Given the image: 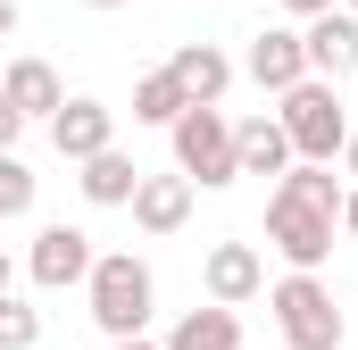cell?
Masks as SVG:
<instances>
[{"label": "cell", "instance_id": "6da1fadb", "mask_svg": "<svg viewBox=\"0 0 358 350\" xmlns=\"http://www.w3.org/2000/svg\"><path fill=\"white\" fill-rule=\"evenodd\" d=\"M84 300H92V326L108 334V342H125V334H150V317H159V275L142 251H100L84 275Z\"/></svg>", "mask_w": 358, "mask_h": 350}, {"label": "cell", "instance_id": "7a4b0ae2", "mask_svg": "<svg viewBox=\"0 0 358 350\" xmlns=\"http://www.w3.org/2000/svg\"><path fill=\"white\" fill-rule=\"evenodd\" d=\"M167 142H176V167L192 175V192H225V183H242L225 100H183V117L167 125Z\"/></svg>", "mask_w": 358, "mask_h": 350}, {"label": "cell", "instance_id": "3957f363", "mask_svg": "<svg viewBox=\"0 0 358 350\" xmlns=\"http://www.w3.org/2000/svg\"><path fill=\"white\" fill-rule=\"evenodd\" d=\"M267 309H275V334L292 350H342V300H334L325 275L283 267V284H267Z\"/></svg>", "mask_w": 358, "mask_h": 350}, {"label": "cell", "instance_id": "277c9868", "mask_svg": "<svg viewBox=\"0 0 358 350\" xmlns=\"http://www.w3.org/2000/svg\"><path fill=\"white\" fill-rule=\"evenodd\" d=\"M275 100H283L275 117H283V134H292V159H325V167H334V159H342V142H350L342 92L325 84V76H300V84L275 92Z\"/></svg>", "mask_w": 358, "mask_h": 350}, {"label": "cell", "instance_id": "5b68a950", "mask_svg": "<svg viewBox=\"0 0 358 350\" xmlns=\"http://www.w3.org/2000/svg\"><path fill=\"white\" fill-rule=\"evenodd\" d=\"M334 225H342L334 209L292 200V192H267V251L283 267H308V275H317V267L334 259Z\"/></svg>", "mask_w": 358, "mask_h": 350}, {"label": "cell", "instance_id": "8992f818", "mask_svg": "<svg viewBox=\"0 0 358 350\" xmlns=\"http://www.w3.org/2000/svg\"><path fill=\"white\" fill-rule=\"evenodd\" d=\"M92 259H100V251H92L84 225H42L34 251H25V275H34L42 292H67V284H84V275H92Z\"/></svg>", "mask_w": 358, "mask_h": 350}, {"label": "cell", "instance_id": "52a82bcc", "mask_svg": "<svg viewBox=\"0 0 358 350\" xmlns=\"http://www.w3.org/2000/svg\"><path fill=\"white\" fill-rule=\"evenodd\" d=\"M200 292L225 300V309H250V300L267 292V259H259L250 242H208V259H200Z\"/></svg>", "mask_w": 358, "mask_h": 350}, {"label": "cell", "instance_id": "ba28073f", "mask_svg": "<svg viewBox=\"0 0 358 350\" xmlns=\"http://www.w3.org/2000/svg\"><path fill=\"white\" fill-rule=\"evenodd\" d=\"M50 142H59V159H92V150H108V142H117V108L92 100V92H67V100L50 108Z\"/></svg>", "mask_w": 358, "mask_h": 350}, {"label": "cell", "instance_id": "9c48e42d", "mask_svg": "<svg viewBox=\"0 0 358 350\" xmlns=\"http://www.w3.org/2000/svg\"><path fill=\"white\" fill-rule=\"evenodd\" d=\"M242 76H250L259 92H292L300 76H308V42H300V25H267V34H250Z\"/></svg>", "mask_w": 358, "mask_h": 350}, {"label": "cell", "instance_id": "30bf717a", "mask_svg": "<svg viewBox=\"0 0 358 350\" xmlns=\"http://www.w3.org/2000/svg\"><path fill=\"white\" fill-rule=\"evenodd\" d=\"M300 42H308V76H325V84H342V76L358 67V17H350V8L300 17Z\"/></svg>", "mask_w": 358, "mask_h": 350}, {"label": "cell", "instance_id": "8fae6325", "mask_svg": "<svg viewBox=\"0 0 358 350\" xmlns=\"http://www.w3.org/2000/svg\"><path fill=\"white\" fill-rule=\"evenodd\" d=\"M125 209H134V225H142V234H159V242H167V234L192 225V175H183V167H176V175H142Z\"/></svg>", "mask_w": 358, "mask_h": 350}, {"label": "cell", "instance_id": "7c38bea8", "mask_svg": "<svg viewBox=\"0 0 358 350\" xmlns=\"http://www.w3.org/2000/svg\"><path fill=\"white\" fill-rule=\"evenodd\" d=\"M0 92L17 100V117H25V125H34V117L50 125V108L67 100V84H59V67H50V59H8V67H0Z\"/></svg>", "mask_w": 358, "mask_h": 350}, {"label": "cell", "instance_id": "4fadbf2b", "mask_svg": "<svg viewBox=\"0 0 358 350\" xmlns=\"http://www.w3.org/2000/svg\"><path fill=\"white\" fill-rule=\"evenodd\" d=\"M167 76L183 84V100H225V92H234V59H225L217 42H176Z\"/></svg>", "mask_w": 358, "mask_h": 350}, {"label": "cell", "instance_id": "5bb4252c", "mask_svg": "<svg viewBox=\"0 0 358 350\" xmlns=\"http://www.w3.org/2000/svg\"><path fill=\"white\" fill-rule=\"evenodd\" d=\"M234 167H242V175H283V167H292L283 117H242V125H234Z\"/></svg>", "mask_w": 358, "mask_h": 350}, {"label": "cell", "instance_id": "9a60e30c", "mask_svg": "<svg viewBox=\"0 0 358 350\" xmlns=\"http://www.w3.org/2000/svg\"><path fill=\"white\" fill-rule=\"evenodd\" d=\"M76 167H84L76 183H84L92 209H125V200H134V183H142V167H134L117 142H108V150H92V159H76Z\"/></svg>", "mask_w": 358, "mask_h": 350}, {"label": "cell", "instance_id": "2e32d148", "mask_svg": "<svg viewBox=\"0 0 358 350\" xmlns=\"http://www.w3.org/2000/svg\"><path fill=\"white\" fill-rule=\"evenodd\" d=\"M167 350H242V317H234L225 300H208V309H183L176 326H167Z\"/></svg>", "mask_w": 358, "mask_h": 350}, {"label": "cell", "instance_id": "e0dca14e", "mask_svg": "<svg viewBox=\"0 0 358 350\" xmlns=\"http://www.w3.org/2000/svg\"><path fill=\"white\" fill-rule=\"evenodd\" d=\"M183 117V84L167 67H150V76H134V125H176Z\"/></svg>", "mask_w": 358, "mask_h": 350}, {"label": "cell", "instance_id": "ac0fdd59", "mask_svg": "<svg viewBox=\"0 0 358 350\" xmlns=\"http://www.w3.org/2000/svg\"><path fill=\"white\" fill-rule=\"evenodd\" d=\"M17 217H34V167L17 150H0V225H17Z\"/></svg>", "mask_w": 358, "mask_h": 350}, {"label": "cell", "instance_id": "d6986e66", "mask_svg": "<svg viewBox=\"0 0 358 350\" xmlns=\"http://www.w3.org/2000/svg\"><path fill=\"white\" fill-rule=\"evenodd\" d=\"M42 342V309H25L17 292H0V350H34Z\"/></svg>", "mask_w": 358, "mask_h": 350}, {"label": "cell", "instance_id": "ffe728a7", "mask_svg": "<svg viewBox=\"0 0 358 350\" xmlns=\"http://www.w3.org/2000/svg\"><path fill=\"white\" fill-rule=\"evenodd\" d=\"M17 134H25V117H17V100L0 92V150H17Z\"/></svg>", "mask_w": 358, "mask_h": 350}, {"label": "cell", "instance_id": "44dd1931", "mask_svg": "<svg viewBox=\"0 0 358 350\" xmlns=\"http://www.w3.org/2000/svg\"><path fill=\"white\" fill-rule=\"evenodd\" d=\"M342 234H350V242H358V183H350V192H342Z\"/></svg>", "mask_w": 358, "mask_h": 350}, {"label": "cell", "instance_id": "7402d4cb", "mask_svg": "<svg viewBox=\"0 0 358 350\" xmlns=\"http://www.w3.org/2000/svg\"><path fill=\"white\" fill-rule=\"evenodd\" d=\"M342 175L358 183V125H350V142H342Z\"/></svg>", "mask_w": 358, "mask_h": 350}, {"label": "cell", "instance_id": "603a6c76", "mask_svg": "<svg viewBox=\"0 0 358 350\" xmlns=\"http://www.w3.org/2000/svg\"><path fill=\"white\" fill-rule=\"evenodd\" d=\"M108 350H167V342H150V334H125V342H108Z\"/></svg>", "mask_w": 358, "mask_h": 350}, {"label": "cell", "instance_id": "cb8c5ba5", "mask_svg": "<svg viewBox=\"0 0 358 350\" xmlns=\"http://www.w3.org/2000/svg\"><path fill=\"white\" fill-rule=\"evenodd\" d=\"M8 34H17V0H0V42H8Z\"/></svg>", "mask_w": 358, "mask_h": 350}, {"label": "cell", "instance_id": "d4e9b609", "mask_svg": "<svg viewBox=\"0 0 358 350\" xmlns=\"http://www.w3.org/2000/svg\"><path fill=\"white\" fill-rule=\"evenodd\" d=\"M283 8H292V17H317V8H334V0H283Z\"/></svg>", "mask_w": 358, "mask_h": 350}, {"label": "cell", "instance_id": "484cf974", "mask_svg": "<svg viewBox=\"0 0 358 350\" xmlns=\"http://www.w3.org/2000/svg\"><path fill=\"white\" fill-rule=\"evenodd\" d=\"M84 8H125V0H84Z\"/></svg>", "mask_w": 358, "mask_h": 350}, {"label": "cell", "instance_id": "4316f807", "mask_svg": "<svg viewBox=\"0 0 358 350\" xmlns=\"http://www.w3.org/2000/svg\"><path fill=\"white\" fill-rule=\"evenodd\" d=\"M0 292H8V251H0Z\"/></svg>", "mask_w": 358, "mask_h": 350}, {"label": "cell", "instance_id": "83f0119b", "mask_svg": "<svg viewBox=\"0 0 358 350\" xmlns=\"http://www.w3.org/2000/svg\"><path fill=\"white\" fill-rule=\"evenodd\" d=\"M342 8H350V17H358V0H342Z\"/></svg>", "mask_w": 358, "mask_h": 350}]
</instances>
